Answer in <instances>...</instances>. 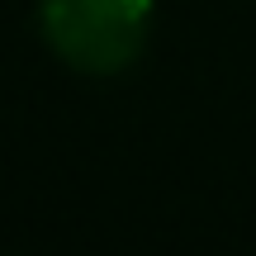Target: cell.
<instances>
[{
	"instance_id": "cell-1",
	"label": "cell",
	"mask_w": 256,
	"mask_h": 256,
	"mask_svg": "<svg viewBox=\"0 0 256 256\" xmlns=\"http://www.w3.org/2000/svg\"><path fill=\"white\" fill-rule=\"evenodd\" d=\"M38 28L72 72L114 76L152 34V0H38Z\"/></svg>"
}]
</instances>
